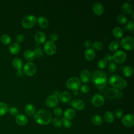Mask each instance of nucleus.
I'll return each instance as SVG.
<instances>
[{
	"instance_id": "1",
	"label": "nucleus",
	"mask_w": 134,
	"mask_h": 134,
	"mask_svg": "<svg viewBox=\"0 0 134 134\" xmlns=\"http://www.w3.org/2000/svg\"><path fill=\"white\" fill-rule=\"evenodd\" d=\"M34 119L38 124L42 125H46L51 121L52 115L47 110L40 109L35 113Z\"/></svg>"
},
{
	"instance_id": "2",
	"label": "nucleus",
	"mask_w": 134,
	"mask_h": 134,
	"mask_svg": "<svg viewBox=\"0 0 134 134\" xmlns=\"http://www.w3.org/2000/svg\"><path fill=\"white\" fill-rule=\"evenodd\" d=\"M109 84L116 89H123L127 85V81L121 76L118 75H113L109 77Z\"/></svg>"
},
{
	"instance_id": "3",
	"label": "nucleus",
	"mask_w": 134,
	"mask_h": 134,
	"mask_svg": "<svg viewBox=\"0 0 134 134\" xmlns=\"http://www.w3.org/2000/svg\"><path fill=\"white\" fill-rule=\"evenodd\" d=\"M91 79L94 84H99L107 82V76L105 72L96 70L94 71L92 75H91Z\"/></svg>"
},
{
	"instance_id": "4",
	"label": "nucleus",
	"mask_w": 134,
	"mask_h": 134,
	"mask_svg": "<svg viewBox=\"0 0 134 134\" xmlns=\"http://www.w3.org/2000/svg\"><path fill=\"white\" fill-rule=\"evenodd\" d=\"M104 96L109 99L120 98L122 96V93L118 89L114 88H109L106 90L104 93Z\"/></svg>"
},
{
	"instance_id": "5",
	"label": "nucleus",
	"mask_w": 134,
	"mask_h": 134,
	"mask_svg": "<svg viewBox=\"0 0 134 134\" xmlns=\"http://www.w3.org/2000/svg\"><path fill=\"white\" fill-rule=\"evenodd\" d=\"M37 18L35 16L29 15L25 16L21 21V25L23 27L26 29L32 28L36 24Z\"/></svg>"
},
{
	"instance_id": "6",
	"label": "nucleus",
	"mask_w": 134,
	"mask_h": 134,
	"mask_svg": "<svg viewBox=\"0 0 134 134\" xmlns=\"http://www.w3.org/2000/svg\"><path fill=\"white\" fill-rule=\"evenodd\" d=\"M81 82L77 77L73 76L68 79L66 82V87L70 90L77 91L81 86Z\"/></svg>"
},
{
	"instance_id": "7",
	"label": "nucleus",
	"mask_w": 134,
	"mask_h": 134,
	"mask_svg": "<svg viewBox=\"0 0 134 134\" xmlns=\"http://www.w3.org/2000/svg\"><path fill=\"white\" fill-rule=\"evenodd\" d=\"M120 44L124 49L131 50L134 47V39L131 36L125 37L120 41Z\"/></svg>"
},
{
	"instance_id": "8",
	"label": "nucleus",
	"mask_w": 134,
	"mask_h": 134,
	"mask_svg": "<svg viewBox=\"0 0 134 134\" xmlns=\"http://www.w3.org/2000/svg\"><path fill=\"white\" fill-rule=\"evenodd\" d=\"M37 71V66L32 62H29L26 63L23 67L24 73L29 76H33Z\"/></svg>"
},
{
	"instance_id": "9",
	"label": "nucleus",
	"mask_w": 134,
	"mask_h": 134,
	"mask_svg": "<svg viewBox=\"0 0 134 134\" xmlns=\"http://www.w3.org/2000/svg\"><path fill=\"white\" fill-rule=\"evenodd\" d=\"M44 52L49 55H53L57 51L55 44L50 41H47L45 42L43 47Z\"/></svg>"
},
{
	"instance_id": "10",
	"label": "nucleus",
	"mask_w": 134,
	"mask_h": 134,
	"mask_svg": "<svg viewBox=\"0 0 134 134\" xmlns=\"http://www.w3.org/2000/svg\"><path fill=\"white\" fill-rule=\"evenodd\" d=\"M127 58L126 53L122 51V50H118L116 51L114 54H113V56H112V58L113 60L118 63H121L124 62Z\"/></svg>"
},
{
	"instance_id": "11",
	"label": "nucleus",
	"mask_w": 134,
	"mask_h": 134,
	"mask_svg": "<svg viewBox=\"0 0 134 134\" xmlns=\"http://www.w3.org/2000/svg\"><path fill=\"white\" fill-rule=\"evenodd\" d=\"M105 102L104 97L99 94H95L92 98V103L93 105L97 107L102 106Z\"/></svg>"
},
{
	"instance_id": "12",
	"label": "nucleus",
	"mask_w": 134,
	"mask_h": 134,
	"mask_svg": "<svg viewBox=\"0 0 134 134\" xmlns=\"http://www.w3.org/2000/svg\"><path fill=\"white\" fill-rule=\"evenodd\" d=\"M123 125L127 127H132L134 125V116L132 114L124 116L121 119Z\"/></svg>"
},
{
	"instance_id": "13",
	"label": "nucleus",
	"mask_w": 134,
	"mask_h": 134,
	"mask_svg": "<svg viewBox=\"0 0 134 134\" xmlns=\"http://www.w3.org/2000/svg\"><path fill=\"white\" fill-rule=\"evenodd\" d=\"M59 100L57 96L51 95L49 96L46 100V105L49 108H53L57 106Z\"/></svg>"
},
{
	"instance_id": "14",
	"label": "nucleus",
	"mask_w": 134,
	"mask_h": 134,
	"mask_svg": "<svg viewBox=\"0 0 134 134\" xmlns=\"http://www.w3.org/2000/svg\"><path fill=\"white\" fill-rule=\"evenodd\" d=\"M71 105L74 108L78 110H83L85 107V103L84 102L79 98L73 99L71 102Z\"/></svg>"
},
{
	"instance_id": "15",
	"label": "nucleus",
	"mask_w": 134,
	"mask_h": 134,
	"mask_svg": "<svg viewBox=\"0 0 134 134\" xmlns=\"http://www.w3.org/2000/svg\"><path fill=\"white\" fill-rule=\"evenodd\" d=\"M16 123L20 126H24L28 123V120L27 117L23 114H18L15 117Z\"/></svg>"
},
{
	"instance_id": "16",
	"label": "nucleus",
	"mask_w": 134,
	"mask_h": 134,
	"mask_svg": "<svg viewBox=\"0 0 134 134\" xmlns=\"http://www.w3.org/2000/svg\"><path fill=\"white\" fill-rule=\"evenodd\" d=\"M92 9L95 14L97 15H101L104 13V7L100 3H95L92 7Z\"/></svg>"
},
{
	"instance_id": "17",
	"label": "nucleus",
	"mask_w": 134,
	"mask_h": 134,
	"mask_svg": "<svg viewBox=\"0 0 134 134\" xmlns=\"http://www.w3.org/2000/svg\"><path fill=\"white\" fill-rule=\"evenodd\" d=\"M80 79L84 83L89 82L91 79V74L87 70H83L80 74Z\"/></svg>"
},
{
	"instance_id": "18",
	"label": "nucleus",
	"mask_w": 134,
	"mask_h": 134,
	"mask_svg": "<svg viewBox=\"0 0 134 134\" xmlns=\"http://www.w3.org/2000/svg\"><path fill=\"white\" fill-rule=\"evenodd\" d=\"M35 38L37 43L42 44L46 41V36L43 32L38 31L35 34Z\"/></svg>"
},
{
	"instance_id": "19",
	"label": "nucleus",
	"mask_w": 134,
	"mask_h": 134,
	"mask_svg": "<svg viewBox=\"0 0 134 134\" xmlns=\"http://www.w3.org/2000/svg\"><path fill=\"white\" fill-rule=\"evenodd\" d=\"M59 98L61 102L63 103H66L70 100L71 98V95L70 93L67 91H64L61 92L59 94Z\"/></svg>"
},
{
	"instance_id": "20",
	"label": "nucleus",
	"mask_w": 134,
	"mask_h": 134,
	"mask_svg": "<svg viewBox=\"0 0 134 134\" xmlns=\"http://www.w3.org/2000/svg\"><path fill=\"white\" fill-rule=\"evenodd\" d=\"M24 111L26 115L29 116H32L35 114L36 109L35 106L31 104H28L24 107Z\"/></svg>"
},
{
	"instance_id": "21",
	"label": "nucleus",
	"mask_w": 134,
	"mask_h": 134,
	"mask_svg": "<svg viewBox=\"0 0 134 134\" xmlns=\"http://www.w3.org/2000/svg\"><path fill=\"white\" fill-rule=\"evenodd\" d=\"M84 56L87 60L92 61L95 59L96 57V53L94 50L92 49L88 48L85 51Z\"/></svg>"
},
{
	"instance_id": "22",
	"label": "nucleus",
	"mask_w": 134,
	"mask_h": 134,
	"mask_svg": "<svg viewBox=\"0 0 134 134\" xmlns=\"http://www.w3.org/2000/svg\"><path fill=\"white\" fill-rule=\"evenodd\" d=\"M20 46L17 42L12 43L9 47V51L13 54H16L19 52Z\"/></svg>"
},
{
	"instance_id": "23",
	"label": "nucleus",
	"mask_w": 134,
	"mask_h": 134,
	"mask_svg": "<svg viewBox=\"0 0 134 134\" xmlns=\"http://www.w3.org/2000/svg\"><path fill=\"white\" fill-rule=\"evenodd\" d=\"M12 64L14 68H15L17 70H18L21 69L23 66V61L20 58H16L13 60L12 62Z\"/></svg>"
},
{
	"instance_id": "24",
	"label": "nucleus",
	"mask_w": 134,
	"mask_h": 134,
	"mask_svg": "<svg viewBox=\"0 0 134 134\" xmlns=\"http://www.w3.org/2000/svg\"><path fill=\"white\" fill-rule=\"evenodd\" d=\"M24 57L26 60L31 61L35 59L36 55L35 52L31 50H26L24 52Z\"/></svg>"
},
{
	"instance_id": "25",
	"label": "nucleus",
	"mask_w": 134,
	"mask_h": 134,
	"mask_svg": "<svg viewBox=\"0 0 134 134\" xmlns=\"http://www.w3.org/2000/svg\"><path fill=\"white\" fill-rule=\"evenodd\" d=\"M121 9L125 14L129 15L132 13V7L130 4L125 2L121 5Z\"/></svg>"
},
{
	"instance_id": "26",
	"label": "nucleus",
	"mask_w": 134,
	"mask_h": 134,
	"mask_svg": "<svg viewBox=\"0 0 134 134\" xmlns=\"http://www.w3.org/2000/svg\"><path fill=\"white\" fill-rule=\"evenodd\" d=\"M76 116L75 111L72 108L66 109L64 112V117L70 120L73 119Z\"/></svg>"
},
{
	"instance_id": "27",
	"label": "nucleus",
	"mask_w": 134,
	"mask_h": 134,
	"mask_svg": "<svg viewBox=\"0 0 134 134\" xmlns=\"http://www.w3.org/2000/svg\"><path fill=\"white\" fill-rule=\"evenodd\" d=\"M38 24L42 28H46L49 25L48 19L43 16H40L38 18Z\"/></svg>"
},
{
	"instance_id": "28",
	"label": "nucleus",
	"mask_w": 134,
	"mask_h": 134,
	"mask_svg": "<svg viewBox=\"0 0 134 134\" xmlns=\"http://www.w3.org/2000/svg\"><path fill=\"white\" fill-rule=\"evenodd\" d=\"M105 120L108 123H112L114 121V115L110 111H107L104 115Z\"/></svg>"
},
{
	"instance_id": "29",
	"label": "nucleus",
	"mask_w": 134,
	"mask_h": 134,
	"mask_svg": "<svg viewBox=\"0 0 134 134\" xmlns=\"http://www.w3.org/2000/svg\"><path fill=\"white\" fill-rule=\"evenodd\" d=\"M113 34L116 38H120L123 35V32L121 28L118 27L114 28L113 30Z\"/></svg>"
},
{
	"instance_id": "30",
	"label": "nucleus",
	"mask_w": 134,
	"mask_h": 134,
	"mask_svg": "<svg viewBox=\"0 0 134 134\" xmlns=\"http://www.w3.org/2000/svg\"><path fill=\"white\" fill-rule=\"evenodd\" d=\"M8 106L4 102H0V117L5 115L8 111Z\"/></svg>"
},
{
	"instance_id": "31",
	"label": "nucleus",
	"mask_w": 134,
	"mask_h": 134,
	"mask_svg": "<svg viewBox=\"0 0 134 134\" xmlns=\"http://www.w3.org/2000/svg\"><path fill=\"white\" fill-rule=\"evenodd\" d=\"M92 122L96 126H99L100 125L102 122H103V119L101 117V116H100L99 115H94L91 119Z\"/></svg>"
},
{
	"instance_id": "32",
	"label": "nucleus",
	"mask_w": 134,
	"mask_h": 134,
	"mask_svg": "<svg viewBox=\"0 0 134 134\" xmlns=\"http://www.w3.org/2000/svg\"><path fill=\"white\" fill-rule=\"evenodd\" d=\"M122 71L124 75L126 77H130L133 74V69L130 66H126Z\"/></svg>"
},
{
	"instance_id": "33",
	"label": "nucleus",
	"mask_w": 134,
	"mask_h": 134,
	"mask_svg": "<svg viewBox=\"0 0 134 134\" xmlns=\"http://www.w3.org/2000/svg\"><path fill=\"white\" fill-rule=\"evenodd\" d=\"M1 41L3 44L7 45L10 43L11 38L9 35L7 34H4L1 37Z\"/></svg>"
},
{
	"instance_id": "34",
	"label": "nucleus",
	"mask_w": 134,
	"mask_h": 134,
	"mask_svg": "<svg viewBox=\"0 0 134 134\" xmlns=\"http://www.w3.org/2000/svg\"><path fill=\"white\" fill-rule=\"evenodd\" d=\"M117 20L120 24L122 25L126 24L127 22V18L125 15L122 14H120L117 16Z\"/></svg>"
},
{
	"instance_id": "35",
	"label": "nucleus",
	"mask_w": 134,
	"mask_h": 134,
	"mask_svg": "<svg viewBox=\"0 0 134 134\" xmlns=\"http://www.w3.org/2000/svg\"><path fill=\"white\" fill-rule=\"evenodd\" d=\"M92 47L94 50H95L96 51H99L102 49V48L103 47V45L101 42L96 41H95L93 43Z\"/></svg>"
},
{
	"instance_id": "36",
	"label": "nucleus",
	"mask_w": 134,
	"mask_h": 134,
	"mask_svg": "<svg viewBox=\"0 0 134 134\" xmlns=\"http://www.w3.org/2000/svg\"><path fill=\"white\" fill-rule=\"evenodd\" d=\"M8 111H9V114L12 116H16L19 113V110L18 108L14 106H11L9 107Z\"/></svg>"
},
{
	"instance_id": "37",
	"label": "nucleus",
	"mask_w": 134,
	"mask_h": 134,
	"mask_svg": "<svg viewBox=\"0 0 134 134\" xmlns=\"http://www.w3.org/2000/svg\"><path fill=\"white\" fill-rule=\"evenodd\" d=\"M52 125L56 128H59L62 126V120L59 118H54L52 120Z\"/></svg>"
},
{
	"instance_id": "38",
	"label": "nucleus",
	"mask_w": 134,
	"mask_h": 134,
	"mask_svg": "<svg viewBox=\"0 0 134 134\" xmlns=\"http://www.w3.org/2000/svg\"><path fill=\"white\" fill-rule=\"evenodd\" d=\"M119 45V43L117 41L111 42L109 45V49L111 51H115L118 49Z\"/></svg>"
},
{
	"instance_id": "39",
	"label": "nucleus",
	"mask_w": 134,
	"mask_h": 134,
	"mask_svg": "<svg viewBox=\"0 0 134 134\" xmlns=\"http://www.w3.org/2000/svg\"><path fill=\"white\" fill-rule=\"evenodd\" d=\"M107 62L104 59L99 60L97 62V66L100 69H105L107 66Z\"/></svg>"
},
{
	"instance_id": "40",
	"label": "nucleus",
	"mask_w": 134,
	"mask_h": 134,
	"mask_svg": "<svg viewBox=\"0 0 134 134\" xmlns=\"http://www.w3.org/2000/svg\"><path fill=\"white\" fill-rule=\"evenodd\" d=\"M117 68V65L115 62H110L108 65V70L111 72H114L116 71Z\"/></svg>"
},
{
	"instance_id": "41",
	"label": "nucleus",
	"mask_w": 134,
	"mask_h": 134,
	"mask_svg": "<svg viewBox=\"0 0 134 134\" xmlns=\"http://www.w3.org/2000/svg\"><path fill=\"white\" fill-rule=\"evenodd\" d=\"M62 122L64 126L67 128H70L72 126V122L70 121V120L65 118V117H63L62 120Z\"/></svg>"
},
{
	"instance_id": "42",
	"label": "nucleus",
	"mask_w": 134,
	"mask_h": 134,
	"mask_svg": "<svg viewBox=\"0 0 134 134\" xmlns=\"http://www.w3.org/2000/svg\"><path fill=\"white\" fill-rule=\"evenodd\" d=\"M34 52H35L36 56H37L38 57H40L42 56L43 54V51L42 49L40 47H36L35 49Z\"/></svg>"
},
{
	"instance_id": "43",
	"label": "nucleus",
	"mask_w": 134,
	"mask_h": 134,
	"mask_svg": "<svg viewBox=\"0 0 134 134\" xmlns=\"http://www.w3.org/2000/svg\"><path fill=\"white\" fill-rule=\"evenodd\" d=\"M54 114L58 117H60L62 114V110L60 107H56L53 110Z\"/></svg>"
},
{
	"instance_id": "44",
	"label": "nucleus",
	"mask_w": 134,
	"mask_h": 134,
	"mask_svg": "<svg viewBox=\"0 0 134 134\" xmlns=\"http://www.w3.org/2000/svg\"><path fill=\"white\" fill-rule=\"evenodd\" d=\"M115 115L117 118H121L123 115V111L120 108L116 109L115 111Z\"/></svg>"
},
{
	"instance_id": "45",
	"label": "nucleus",
	"mask_w": 134,
	"mask_h": 134,
	"mask_svg": "<svg viewBox=\"0 0 134 134\" xmlns=\"http://www.w3.org/2000/svg\"><path fill=\"white\" fill-rule=\"evenodd\" d=\"M127 27L128 28V29H129L130 31H131L132 32H133V30H134V23H133V20H131L130 21H129L127 25Z\"/></svg>"
},
{
	"instance_id": "46",
	"label": "nucleus",
	"mask_w": 134,
	"mask_h": 134,
	"mask_svg": "<svg viewBox=\"0 0 134 134\" xmlns=\"http://www.w3.org/2000/svg\"><path fill=\"white\" fill-rule=\"evenodd\" d=\"M24 40H25V36L23 34H19L16 37V42L18 44L24 42Z\"/></svg>"
},
{
	"instance_id": "47",
	"label": "nucleus",
	"mask_w": 134,
	"mask_h": 134,
	"mask_svg": "<svg viewBox=\"0 0 134 134\" xmlns=\"http://www.w3.org/2000/svg\"><path fill=\"white\" fill-rule=\"evenodd\" d=\"M58 39V35L56 33H52L49 36V39L51 42L56 41Z\"/></svg>"
},
{
	"instance_id": "48",
	"label": "nucleus",
	"mask_w": 134,
	"mask_h": 134,
	"mask_svg": "<svg viewBox=\"0 0 134 134\" xmlns=\"http://www.w3.org/2000/svg\"><path fill=\"white\" fill-rule=\"evenodd\" d=\"M81 90L84 93H88L90 91V87H89V86H88L86 84H84L81 86Z\"/></svg>"
},
{
	"instance_id": "49",
	"label": "nucleus",
	"mask_w": 134,
	"mask_h": 134,
	"mask_svg": "<svg viewBox=\"0 0 134 134\" xmlns=\"http://www.w3.org/2000/svg\"><path fill=\"white\" fill-rule=\"evenodd\" d=\"M95 86L99 90L100 92H102L104 87H106L107 85V82L103 83V84H95Z\"/></svg>"
},
{
	"instance_id": "50",
	"label": "nucleus",
	"mask_w": 134,
	"mask_h": 134,
	"mask_svg": "<svg viewBox=\"0 0 134 134\" xmlns=\"http://www.w3.org/2000/svg\"><path fill=\"white\" fill-rule=\"evenodd\" d=\"M104 60H105L107 62H110L113 60L112 56L110 54L107 53L104 56Z\"/></svg>"
},
{
	"instance_id": "51",
	"label": "nucleus",
	"mask_w": 134,
	"mask_h": 134,
	"mask_svg": "<svg viewBox=\"0 0 134 134\" xmlns=\"http://www.w3.org/2000/svg\"><path fill=\"white\" fill-rule=\"evenodd\" d=\"M92 45V43H91V41L90 40H86L84 42V46L85 47L87 48V49L88 48H90Z\"/></svg>"
},
{
	"instance_id": "52",
	"label": "nucleus",
	"mask_w": 134,
	"mask_h": 134,
	"mask_svg": "<svg viewBox=\"0 0 134 134\" xmlns=\"http://www.w3.org/2000/svg\"><path fill=\"white\" fill-rule=\"evenodd\" d=\"M24 72L23 71L21 70V69H20V70H17V74L18 76H22L23 75H24Z\"/></svg>"
},
{
	"instance_id": "53",
	"label": "nucleus",
	"mask_w": 134,
	"mask_h": 134,
	"mask_svg": "<svg viewBox=\"0 0 134 134\" xmlns=\"http://www.w3.org/2000/svg\"><path fill=\"white\" fill-rule=\"evenodd\" d=\"M123 30H124V31H127V30H128V28H127V26H124V27H123Z\"/></svg>"
},
{
	"instance_id": "54",
	"label": "nucleus",
	"mask_w": 134,
	"mask_h": 134,
	"mask_svg": "<svg viewBox=\"0 0 134 134\" xmlns=\"http://www.w3.org/2000/svg\"><path fill=\"white\" fill-rule=\"evenodd\" d=\"M73 94H74V95H75V96L77 95V94H78V92H77V91H74V92H73Z\"/></svg>"
},
{
	"instance_id": "55",
	"label": "nucleus",
	"mask_w": 134,
	"mask_h": 134,
	"mask_svg": "<svg viewBox=\"0 0 134 134\" xmlns=\"http://www.w3.org/2000/svg\"><path fill=\"white\" fill-rule=\"evenodd\" d=\"M132 18L134 17H133V12H132Z\"/></svg>"
}]
</instances>
